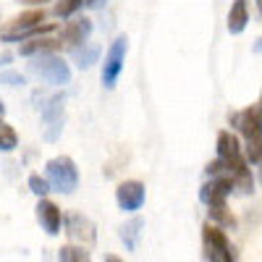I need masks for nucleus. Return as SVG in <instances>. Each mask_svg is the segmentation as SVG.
<instances>
[{"label":"nucleus","mask_w":262,"mask_h":262,"mask_svg":"<svg viewBox=\"0 0 262 262\" xmlns=\"http://www.w3.org/2000/svg\"><path fill=\"white\" fill-rule=\"evenodd\" d=\"M105 262H123V259L116 257V254H105Z\"/></svg>","instance_id":"26"},{"label":"nucleus","mask_w":262,"mask_h":262,"mask_svg":"<svg viewBox=\"0 0 262 262\" xmlns=\"http://www.w3.org/2000/svg\"><path fill=\"white\" fill-rule=\"evenodd\" d=\"M55 50H60V42L55 37H34V39H27L24 45L18 48V55L34 58V55H50Z\"/></svg>","instance_id":"14"},{"label":"nucleus","mask_w":262,"mask_h":262,"mask_svg":"<svg viewBox=\"0 0 262 262\" xmlns=\"http://www.w3.org/2000/svg\"><path fill=\"white\" fill-rule=\"evenodd\" d=\"M95 24H92V18H86V16H79V18H71V21H66V27L60 32V48H69V50H76L81 48L84 42H90V34H92Z\"/></svg>","instance_id":"9"},{"label":"nucleus","mask_w":262,"mask_h":262,"mask_svg":"<svg viewBox=\"0 0 262 262\" xmlns=\"http://www.w3.org/2000/svg\"><path fill=\"white\" fill-rule=\"evenodd\" d=\"M0 84H6V86H24L27 79L21 76L18 71H3V74H0Z\"/></svg>","instance_id":"22"},{"label":"nucleus","mask_w":262,"mask_h":262,"mask_svg":"<svg viewBox=\"0 0 262 262\" xmlns=\"http://www.w3.org/2000/svg\"><path fill=\"white\" fill-rule=\"evenodd\" d=\"M217 160L223 163L226 176L231 179L233 189H238L242 194L254 191V179H252L249 163L244 160L242 144H238V137L233 131H221L217 134Z\"/></svg>","instance_id":"1"},{"label":"nucleus","mask_w":262,"mask_h":262,"mask_svg":"<svg viewBox=\"0 0 262 262\" xmlns=\"http://www.w3.org/2000/svg\"><path fill=\"white\" fill-rule=\"evenodd\" d=\"M144 196H147V189L142 181L137 179H128V181H121L118 189H116V202L123 212H137L142 205H144Z\"/></svg>","instance_id":"10"},{"label":"nucleus","mask_w":262,"mask_h":262,"mask_svg":"<svg viewBox=\"0 0 262 262\" xmlns=\"http://www.w3.org/2000/svg\"><path fill=\"white\" fill-rule=\"evenodd\" d=\"M45 173H48L45 181L50 184V191L74 194L76 186H79V168H76V163L69 155L50 158L48 165H45Z\"/></svg>","instance_id":"3"},{"label":"nucleus","mask_w":262,"mask_h":262,"mask_svg":"<svg viewBox=\"0 0 262 262\" xmlns=\"http://www.w3.org/2000/svg\"><path fill=\"white\" fill-rule=\"evenodd\" d=\"M45 8H32V11H27V13H21V16H16V18H11V24L0 32V37H3L6 42H18V37L24 34V32H29V29H34V27H39L42 21H45Z\"/></svg>","instance_id":"11"},{"label":"nucleus","mask_w":262,"mask_h":262,"mask_svg":"<svg viewBox=\"0 0 262 262\" xmlns=\"http://www.w3.org/2000/svg\"><path fill=\"white\" fill-rule=\"evenodd\" d=\"M34 210H37V223L42 226V231H45L48 236H58L60 233V226H63L60 207L53 200H48V196H42Z\"/></svg>","instance_id":"13"},{"label":"nucleus","mask_w":262,"mask_h":262,"mask_svg":"<svg viewBox=\"0 0 262 262\" xmlns=\"http://www.w3.org/2000/svg\"><path fill=\"white\" fill-rule=\"evenodd\" d=\"M29 71L42 79V81H48L53 86H66L71 81V69H69V63H66L63 58H58L55 53L50 55H34L32 63H29Z\"/></svg>","instance_id":"4"},{"label":"nucleus","mask_w":262,"mask_h":262,"mask_svg":"<svg viewBox=\"0 0 262 262\" xmlns=\"http://www.w3.org/2000/svg\"><path fill=\"white\" fill-rule=\"evenodd\" d=\"M259 3H262V0H257V6H259Z\"/></svg>","instance_id":"28"},{"label":"nucleus","mask_w":262,"mask_h":262,"mask_svg":"<svg viewBox=\"0 0 262 262\" xmlns=\"http://www.w3.org/2000/svg\"><path fill=\"white\" fill-rule=\"evenodd\" d=\"M126 50H128V39L126 34H118L113 42H111V48H107L105 53V63H102V84H105V90H113L121 71H123V63H126Z\"/></svg>","instance_id":"6"},{"label":"nucleus","mask_w":262,"mask_h":262,"mask_svg":"<svg viewBox=\"0 0 262 262\" xmlns=\"http://www.w3.org/2000/svg\"><path fill=\"white\" fill-rule=\"evenodd\" d=\"M102 3H105V0H84V6H86V8H100Z\"/></svg>","instance_id":"23"},{"label":"nucleus","mask_w":262,"mask_h":262,"mask_svg":"<svg viewBox=\"0 0 262 262\" xmlns=\"http://www.w3.org/2000/svg\"><path fill=\"white\" fill-rule=\"evenodd\" d=\"M11 58H13L11 53H3V55H0V66H8V63H11Z\"/></svg>","instance_id":"25"},{"label":"nucleus","mask_w":262,"mask_h":262,"mask_svg":"<svg viewBox=\"0 0 262 262\" xmlns=\"http://www.w3.org/2000/svg\"><path fill=\"white\" fill-rule=\"evenodd\" d=\"M81 6H84V0H58L55 8H53V13H55L58 18H71Z\"/></svg>","instance_id":"20"},{"label":"nucleus","mask_w":262,"mask_h":262,"mask_svg":"<svg viewBox=\"0 0 262 262\" xmlns=\"http://www.w3.org/2000/svg\"><path fill=\"white\" fill-rule=\"evenodd\" d=\"M249 24V0H233V6L228 11V32L231 34H242Z\"/></svg>","instance_id":"15"},{"label":"nucleus","mask_w":262,"mask_h":262,"mask_svg":"<svg viewBox=\"0 0 262 262\" xmlns=\"http://www.w3.org/2000/svg\"><path fill=\"white\" fill-rule=\"evenodd\" d=\"M142 228H144V221H142V217H134V221H128V223L121 226V238H123L126 249H134V247H137V238H139Z\"/></svg>","instance_id":"17"},{"label":"nucleus","mask_w":262,"mask_h":262,"mask_svg":"<svg viewBox=\"0 0 262 262\" xmlns=\"http://www.w3.org/2000/svg\"><path fill=\"white\" fill-rule=\"evenodd\" d=\"M18 3H24V6H45L48 0H18Z\"/></svg>","instance_id":"24"},{"label":"nucleus","mask_w":262,"mask_h":262,"mask_svg":"<svg viewBox=\"0 0 262 262\" xmlns=\"http://www.w3.org/2000/svg\"><path fill=\"white\" fill-rule=\"evenodd\" d=\"M58 262H92L90 252L84 247H76V244H66L58 249Z\"/></svg>","instance_id":"18"},{"label":"nucleus","mask_w":262,"mask_h":262,"mask_svg":"<svg viewBox=\"0 0 262 262\" xmlns=\"http://www.w3.org/2000/svg\"><path fill=\"white\" fill-rule=\"evenodd\" d=\"M27 184H29V189H32V191L39 196V200H42V196H48V191H50V184H48L45 179H42L39 173H32Z\"/></svg>","instance_id":"21"},{"label":"nucleus","mask_w":262,"mask_h":262,"mask_svg":"<svg viewBox=\"0 0 262 262\" xmlns=\"http://www.w3.org/2000/svg\"><path fill=\"white\" fill-rule=\"evenodd\" d=\"M18 147V134L13 131L11 123L0 118V152H13Z\"/></svg>","instance_id":"19"},{"label":"nucleus","mask_w":262,"mask_h":262,"mask_svg":"<svg viewBox=\"0 0 262 262\" xmlns=\"http://www.w3.org/2000/svg\"><path fill=\"white\" fill-rule=\"evenodd\" d=\"M63 123H66V95L55 92L45 105H42V137L45 142H58L63 134Z\"/></svg>","instance_id":"5"},{"label":"nucleus","mask_w":262,"mask_h":262,"mask_svg":"<svg viewBox=\"0 0 262 262\" xmlns=\"http://www.w3.org/2000/svg\"><path fill=\"white\" fill-rule=\"evenodd\" d=\"M231 123L242 131L247 139V155L244 160L252 165H259V102L244 107L242 113H231Z\"/></svg>","instance_id":"2"},{"label":"nucleus","mask_w":262,"mask_h":262,"mask_svg":"<svg viewBox=\"0 0 262 262\" xmlns=\"http://www.w3.org/2000/svg\"><path fill=\"white\" fill-rule=\"evenodd\" d=\"M202 238H205V249H207L210 262H233V247H231L223 228H217L212 223H205L202 226Z\"/></svg>","instance_id":"7"},{"label":"nucleus","mask_w":262,"mask_h":262,"mask_svg":"<svg viewBox=\"0 0 262 262\" xmlns=\"http://www.w3.org/2000/svg\"><path fill=\"white\" fill-rule=\"evenodd\" d=\"M3 113H6V105H3V100H0V118H3Z\"/></svg>","instance_id":"27"},{"label":"nucleus","mask_w":262,"mask_h":262,"mask_svg":"<svg viewBox=\"0 0 262 262\" xmlns=\"http://www.w3.org/2000/svg\"><path fill=\"white\" fill-rule=\"evenodd\" d=\"M71 53H74V60H76L79 69H90V66H95L97 58H100V45H95V42H84L81 48H76Z\"/></svg>","instance_id":"16"},{"label":"nucleus","mask_w":262,"mask_h":262,"mask_svg":"<svg viewBox=\"0 0 262 262\" xmlns=\"http://www.w3.org/2000/svg\"><path fill=\"white\" fill-rule=\"evenodd\" d=\"M63 223H66V233H69L71 244L76 247H92L97 242V231H95V223L90 217H84L81 212H69L63 215Z\"/></svg>","instance_id":"8"},{"label":"nucleus","mask_w":262,"mask_h":262,"mask_svg":"<svg viewBox=\"0 0 262 262\" xmlns=\"http://www.w3.org/2000/svg\"><path fill=\"white\" fill-rule=\"evenodd\" d=\"M231 191H233V184H231L228 176H215L200 189V200H202V205L207 210L210 207H221V205H228L226 200H228Z\"/></svg>","instance_id":"12"}]
</instances>
